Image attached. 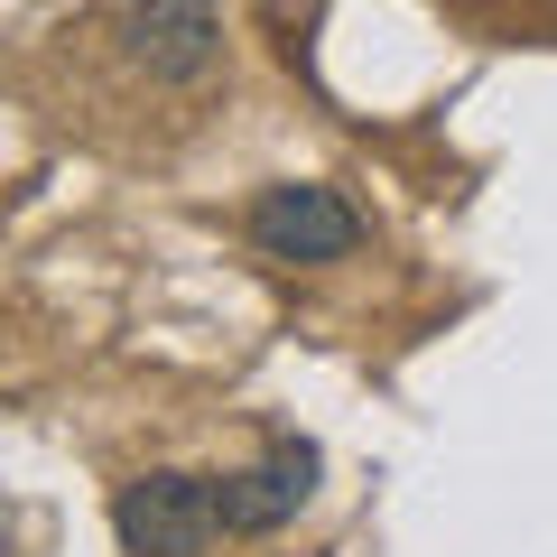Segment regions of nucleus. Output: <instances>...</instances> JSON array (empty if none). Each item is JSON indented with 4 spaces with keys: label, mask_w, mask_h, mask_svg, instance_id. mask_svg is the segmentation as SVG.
<instances>
[{
    "label": "nucleus",
    "mask_w": 557,
    "mask_h": 557,
    "mask_svg": "<svg viewBox=\"0 0 557 557\" xmlns=\"http://www.w3.org/2000/svg\"><path fill=\"white\" fill-rule=\"evenodd\" d=\"M242 233H251L260 260H278V270H335V260H354L362 242H372V223L354 214V196L325 177H278L251 196V214H242Z\"/></svg>",
    "instance_id": "nucleus-1"
},
{
    "label": "nucleus",
    "mask_w": 557,
    "mask_h": 557,
    "mask_svg": "<svg viewBox=\"0 0 557 557\" xmlns=\"http://www.w3.org/2000/svg\"><path fill=\"white\" fill-rule=\"evenodd\" d=\"M121 557H205L223 539V483L186 474V465H149L112 493Z\"/></svg>",
    "instance_id": "nucleus-2"
},
{
    "label": "nucleus",
    "mask_w": 557,
    "mask_h": 557,
    "mask_svg": "<svg viewBox=\"0 0 557 557\" xmlns=\"http://www.w3.org/2000/svg\"><path fill=\"white\" fill-rule=\"evenodd\" d=\"M121 57H131L139 84H159V94H186V84L214 75L223 57V10L214 0H121Z\"/></svg>",
    "instance_id": "nucleus-3"
},
{
    "label": "nucleus",
    "mask_w": 557,
    "mask_h": 557,
    "mask_svg": "<svg viewBox=\"0 0 557 557\" xmlns=\"http://www.w3.org/2000/svg\"><path fill=\"white\" fill-rule=\"evenodd\" d=\"M214 483H223V539H270V530H288V520L317 502V446L278 437L260 465L214 474Z\"/></svg>",
    "instance_id": "nucleus-4"
}]
</instances>
